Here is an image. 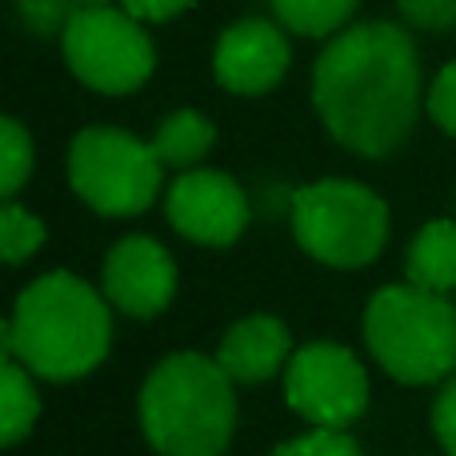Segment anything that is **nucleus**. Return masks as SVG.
<instances>
[{
	"label": "nucleus",
	"mask_w": 456,
	"mask_h": 456,
	"mask_svg": "<svg viewBox=\"0 0 456 456\" xmlns=\"http://www.w3.org/2000/svg\"><path fill=\"white\" fill-rule=\"evenodd\" d=\"M425 69L409 24L361 20L324 40L313 64V109L340 149L393 157L425 112Z\"/></svg>",
	"instance_id": "f257e3e1"
},
{
	"label": "nucleus",
	"mask_w": 456,
	"mask_h": 456,
	"mask_svg": "<svg viewBox=\"0 0 456 456\" xmlns=\"http://www.w3.org/2000/svg\"><path fill=\"white\" fill-rule=\"evenodd\" d=\"M112 345L109 297L77 273H45L16 297L4 324V353L32 377L80 380L101 369Z\"/></svg>",
	"instance_id": "f03ea898"
},
{
	"label": "nucleus",
	"mask_w": 456,
	"mask_h": 456,
	"mask_svg": "<svg viewBox=\"0 0 456 456\" xmlns=\"http://www.w3.org/2000/svg\"><path fill=\"white\" fill-rule=\"evenodd\" d=\"M236 380L216 356L173 353L141 388V428L160 456H224L236 428Z\"/></svg>",
	"instance_id": "7ed1b4c3"
},
{
	"label": "nucleus",
	"mask_w": 456,
	"mask_h": 456,
	"mask_svg": "<svg viewBox=\"0 0 456 456\" xmlns=\"http://www.w3.org/2000/svg\"><path fill=\"white\" fill-rule=\"evenodd\" d=\"M364 340L401 385H433L456 369V305L417 284H388L364 308Z\"/></svg>",
	"instance_id": "20e7f679"
},
{
	"label": "nucleus",
	"mask_w": 456,
	"mask_h": 456,
	"mask_svg": "<svg viewBox=\"0 0 456 456\" xmlns=\"http://www.w3.org/2000/svg\"><path fill=\"white\" fill-rule=\"evenodd\" d=\"M292 236L329 268H364L388 240V205L361 181L324 176L292 192Z\"/></svg>",
	"instance_id": "39448f33"
},
{
	"label": "nucleus",
	"mask_w": 456,
	"mask_h": 456,
	"mask_svg": "<svg viewBox=\"0 0 456 456\" xmlns=\"http://www.w3.org/2000/svg\"><path fill=\"white\" fill-rule=\"evenodd\" d=\"M165 165L152 141L112 125H88L69 144V184L101 216H141L160 197Z\"/></svg>",
	"instance_id": "423d86ee"
},
{
	"label": "nucleus",
	"mask_w": 456,
	"mask_h": 456,
	"mask_svg": "<svg viewBox=\"0 0 456 456\" xmlns=\"http://www.w3.org/2000/svg\"><path fill=\"white\" fill-rule=\"evenodd\" d=\"M61 53L69 72L101 96H133L157 72V45L149 24L120 4L77 8L61 32Z\"/></svg>",
	"instance_id": "0eeeda50"
},
{
	"label": "nucleus",
	"mask_w": 456,
	"mask_h": 456,
	"mask_svg": "<svg viewBox=\"0 0 456 456\" xmlns=\"http://www.w3.org/2000/svg\"><path fill=\"white\" fill-rule=\"evenodd\" d=\"M284 401L313 428H340L345 433L369 409V372L353 348L316 340L292 353L284 369Z\"/></svg>",
	"instance_id": "6e6552de"
},
{
	"label": "nucleus",
	"mask_w": 456,
	"mask_h": 456,
	"mask_svg": "<svg viewBox=\"0 0 456 456\" xmlns=\"http://www.w3.org/2000/svg\"><path fill=\"white\" fill-rule=\"evenodd\" d=\"M168 224L192 244L228 248L244 236L252 221L248 192L221 168H189L165 192Z\"/></svg>",
	"instance_id": "1a4fd4ad"
},
{
	"label": "nucleus",
	"mask_w": 456,
	"mask_h": 456,
	"mask_svg": "<svg viewBox=\"0 0 456 456\" xmlns=\"http://www.w3.org/2000/svg\"><path fill=\"white\" fill-rule=\"evenodd\" d=\"M292 32L268 16H240L213 45V80L232 96H268L292 69Z\"/></svg>",
	"instance_id": "9d476101"
},
{
	"label": "nucleus",
	"mask_w": 456,
	"mask_h": 456,
	"mask_svg": "<svg viewBox=\"0 0 456 456\" xmlns=\"http://www.w3.org/2000/svg\"><path fill=\"white\" fill-rule=\"evenodd\" d=\"M176 292V265L160 240L133 232L117 240L104 256V297L125 316L149 321L173 305Z\"/></svg>",
	"instance_id": "9b49d317"
},
{
	"label": "nucleus",
	"mask_w": 456,
	"mask_h": 456,
	"mask_svg": "<svg viewBox=\"0 0 456 456\" xmlns=\"http://www.w3.org/2000/svg\"><path fill=\"white\" fill-rule=\"evenodd\" d=\"M289 329H284L276 316H244L232 329L224 332L221 348H216V361L236 385H260V380L276 377L281 369H289Z\"/></svg>",
	"instance_id": "f8f14e48"
},
{
	"label": "nucleus",
	"mask_w": 456,
	"mask_h": 456,
	"mask_svg": "<svg viewBox=\"0 0 456 456\" xmlns=\"http://www.w3.org/2000/svg\"><path fill=\"white\" fill-rule=\"evenodd\" d=\"M409 284L449 297L456 289V221H428L404 252Z\"/></svg>",
	"instance_id": "ddd939ff"
},
{
	"label": "nucleus",
	"mask_w": 456,
	"mask_h": 456,
	"mask_svg": "<svg viewBox=\"0 0 456 456\" xmlns=\"http://www.w3.org/2000/svg\"><path fill=\"white\" fill-rule=\"evenodd\" d=\"M216 144V125L205 117L200 109H176L152 133V149H157L160 165L176 168V173H189L200 168V160L213 152Z\"/></svg>",
	"instance_id": "4468645a"
},
{
	"label": "nucleus",
	"mask_w": 456,
	"mask_h": 456,
	"mask_svg": "<svg viewBox=\"0 0 456 456\" xmlns=\"http://www.w3.org/2000/svg\"><path fill=\"white\" fill-rule=\"evenodd\" d=\"M40 417V393L32 385V372L16 356L4 353L0 361V441L16 444L32 433Z\"/></svg>",
	"instance_id": "2eb2a0df"
},
{
	"label": "nucleus",
	"mask_w": 456,
	"mask_h": 456,
	"mask_svg": "<svg viewBox=\"0 0 456 456\" xmlns=\"http://www.w3.org/2000/svg\"><path fill=\"white\" fill-rule=\"evenodd\" d=\"M273 20H281L292 37L305 40H332L353 24L361 0H268Z\"/></svg>",
	"instance_id": "dca6fc26"
},
{
	"label": "nucleus",
	"mask_w": 456,
	"mask_h": 456,
	"mask_svg": "<svg viewBox=\"0 0 456 456\" xmlns=\"http://www.w3.org/2000/svg\"><path fill=\"white\" fill-rule=\"evenodd\" d=\"M32 165H37V149H32L28 128L16 117H4L0 120V192L4 200H16V192L32 176Z\"/></svg>",
	"instance_id": "f3484780"
},
{
	"label": "nucleus",
	"mask_w": 456,
	"mask_h": 456,
	"mask_svg": "<svg viewBox=\"0 0 456 456\" xmlns=\"http://www.w3.org/2000/svg\"><path fill=\"white\" fill-rule=\"evenodd\" d=\"M45 244V221L32 216L24 205L4 200L0 208V252H4V265H24L32 252Z\"/></svg>",
	"instance_id": "a211bd4d"
},
{
	"label": "nucleus",
	"mask_w": 456,
	"mask_h": 456,
	"mask_svg": "<svg viewBox=\"0 0 456 456\" xmlns=\"http://www.w3.org/2000/svg\"><path fill=\"white\" fill-rule=\"evenodd\" d=\"M268 456H364L361 444L340 428H313V433L297 436V441L276 444Z\"/></svg>",
	"instance_id": "6ab92c4d"
},
{
	"label": "nucleus",
	"mask_w": 456,
	"mask_h": 456,
	"mask_svg": "<svg viewBox=\"0 0 456 456\" xmlns=\"http://www.w3.org/2000/svg\"><path fill=\"white\" fill-rule=\"evenodd\" d=\"M425 112L433 117V125L441 128V133H449L456 141V61L444 64L433 77L428 96H425Z\"/></svg>",
	"instance_id": "aec40b11"
},
{
	"label": "nucleus",
	"mask_w": 456,
	"mask_h": 456,
	"mask_svg": "<svg viewBox=\"0 0 456 456\" xmlns=\"http://www.w3.org/2000/svg\"><path fill=\"white\" fill-rule=\"evenodd\" d=\"M16 12L32 32L48 37V32H64L77 12V0H16Z\"/></svg>",
	"instance_id": "412c9836"
},
{
	"label": "nucleus",
	"mask_w": 456,
	"mask_h": 456,
	"mask_svg": "<svg viewBox=\"0 0 456 456\" xmlns=\"http://www.w3.org/2000/svg\"><path fill=\"white\" fill-rule=\"evenodd\" d=\"M409 28L420 32H456V0H396Z\"/></svg>",
	"instance_id": "4be33fe9"
},
{
	"label": "nucleus",
	"mask_w": 456,
	"mask_h": 456,
	"mask_svg": "<svg viewBox=\"0 0 456 456\" xmlns=\"http://www.w3.org/2000/svg\"><path fill=\"white\" fill-rule=\"evenodd\" d=\"M433 433H436V441H441V449L449 456H456V377H449V385L436 393Z\"/></svg>",
	"instance_id": "5701e85b"
},
{
	"label": "nucleus",
	"mask_w": 456,
	"mask_h": 456,
	"mask_svg": "<svg viewBox=\"0 0 456 456\" xmlns=\"http://www.w3.org/2000/svg\"><path fill=\"white\" fill-rule=\"evenodd\" d=\"M125 12H133L136 20H144V24H168V20H176L181 12H189L197 0H117Z\"/></svg>",
	"instance_id": "b1692460"
}]
</instances>
